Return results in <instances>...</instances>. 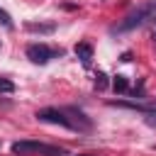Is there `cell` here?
<instances>
[{"mask_svg": "<svg viewBox=\"0 0 156 156\" xmlns=\"http://www.w3.org/2000/svg\"><path fill=\"white\" fill-rule=\"evenodd\" d=\"M12 154H20V156H27V154H44V156H63L66 151H63V149H58V146L44 144V141H15V144H12Z\"/></svg>", "mask_w": 156, "mask_h": 156, "instance_id": "obj_3", "label": "cell"}, {"mask_svg": "<svg viewBox=\"0 0 156 156\" xmlns=\"http://www.w3.org/2000/svg\"><path fill=\"white\" fill-rule=\"evenodd\" d=\"M0 93H15V83L10 78H0Z\"/></svg>", "mask_w": 156, "mask_h": 156, "instance_id": "obj_8", "label": "cell"}, {"mask_svg": "<svg viewBox=\"0 0 156 156\" xmlns=\"http://www.w3.org/2000/svg\"><path fill=\"white\" fill-rule=\"evenodd\" d=\"M56 56H61V49H49L46 44H29V46H27V58H29L32 63L44 66V63H49V61L56 58Z\"/></svg>", "mask_w": 156, "mask_h": 156, "instance_id": "obj_4", "label": "cell"}, {"mask_svg": "<svg viewBox=\"0 0 156 156\" xmlns=\"http://www.w3.org/2000/svg\"><path fill=\"white\" fill-rule=\"evenodd\" d=\"M0 24L5 27V29H12L15 24H12V20H10V15L5 12V10H0Z\"/></svg>", "mask_w": 156, "mask_h": 156, "instance_id": "obj_10", "label": "cell"}, {"mask_svg": "<svg viewBox=\"0 0 156 156\" xmlns=\"http://www.w3.org/2000/svg\"><path fill=\"white\" fill-rule=\"evenodd\" d=\"M151 20H156V0H149V2H144V5H139L136 10H132L117 27H112V34H122V32H132V29H136V27H141V24H146V22H151Z\"/></svg>", "mask_w": 156, "mask_h": 156, "instance_id": "obj_2", "label": "cell"}, {"mask_svg": "<svg viewBox=\"0 0 156 156\" xmlns=\"http://www.w3.org/2000/svg\"><path fill=\"white\" fill-rule=\"evenodd\" d=\"M73 51H76V56H78V58H80L85 66L90 63V58H93V46H90V44L80 41V44H76V49H73Z\"/></svg>", "mask_w": 156, "mask_h": 156, "instance_id": "obj_6", "label": "cell"}, {"mask_svg": "<svg viewBox=\"0 0 156 156\" xmlns=\"http://www.w3.org/2000/svg\"><path fill=\"white\" fill-rule=\"evenodd\" d=\"M112 88H115V93H127V90H129V83H127V78H124V76H115Z\"/></svg>", "mask_w": 156, "mask_h": 156, "instance_id": "obj_7", "label": "cell"}, {"mask_svg": "<svg viewBox=\"0 0 156 156\" xmlns=\"http://www.w3.org/2000/svg\"><path fill=\"white\" fill-rule=\"evenodd\" d=\"M95 88H98V90H105V88H107V76H105L102 71L95 76Z\"/></svg>", "mask_w": 156, "mask_h": 156, "instance_id": "obj_9", "label": "cell"}, {"mask_svg": "<svg viewBox=\"0 0 156 156\" xmlns=\"http://www.w3.org/2000/svg\"><path fill=\"white\" fill-rule=\"evenodd\" d=\"M37 119L49 122V124H61V127L78 132V134H85V132L93 129L90 117L78 107H44V110L37 112Z\"/></svg>", "mask_w": 156, "mask_h": 156, "instance_id": "obj_1", "label": "cell"}, {"mask_svg": "<svg viewBox=\"0 0 156 156\" xmlns=\"http://www.w3.org/2000/svg\"><path fill=\"white\" fill-rule=\"evenodd\" d=\"M24 29L27 32H39V34H51L56 29L54 22H24Z\"/></svg>", "mask_w": 156, "mask_h": 156, "instance_id": "obj_5", "label": "cell"}]
</instances>
